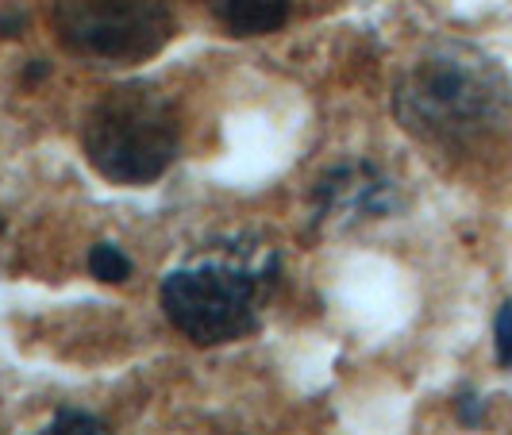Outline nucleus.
<instances>
[{
    "label": "nucleus",
    "mask_w": 512,
    "mask_h": 435,
    "mask_svg": "<svg viewBox=\"0 0 512 435\" xmlns=\"http://www.w3.org/2000/svg\"><path fill=\"white\" fill-rule=\"evenodd\" d=\"M393 112L405 128L443 151H474L509 124L505 70L466 43H443L416 58L397 81Z\"/></svg>",
    "instance_id": "obj_1"
},
{
    "label": "nucleus",
    "mask_w": 512,
    "mask_h": 435,
    "mask_svg": "<svg viewBox=\"0 0 512 435\" xmlns=\"http://www.w3.org/2000/svg\"><path fill=\"white\" fill-rule=\"evenodd\" d=\"M85 158L116 185H151L178 158V116L151 85H116L85 120Z\"/></svg>",
    "instance_id": "obj_2"
},
{
    "label": "nucleus",
    "mask_w": 512,
    "mask_h": 435,
    "mask_svg": "<svg viewBox=\"0 0 512 435\" xmlns=\"http://www.w3.org/2000/svg\"><path fill=\"white\" fill-rule=\"evenodd\" d=\"M270 266H243L228 258H205L174 270L162 282V308L181 335L201 347L243 339L258 324Z\"/></svg>",
    "instance_id": "obj_3"
},
{
    "label": "nucleus",
    "mask_w": 512,
    "mask_h": 435,
    "mask_svg": "<svg viewBox=\"0 0 512 435\" xmlns=\"http://www.w3.org/2000/svg\"><path fill=\"white\" fill-rule=\"evenodd\" d=\"M170 0H62L58 35L101 62H143L170 39Z\"/></svg>",
    "instance_id": "obj_4"
},
{
    "label": "nucleus",
    "mask_w": 512,
    "mask_h": 435,
    "mask_svg": "<svg viewBox=\"0 0 512 435\" xmlns=\"http://www.w3.org/2000/svg\"><path fill=\"white\" fill-rule=\"evenodd\" d=\"M393 208V185L374 166H339L316 185V220L347 228L370 216H382Z\"/></svg>",
    "instance_id": "obj_5"
},
{
    "label": "nucleus",
    "mask_w": 512,
    "mask_h": 435,
    "mask_svg": "<svg viewBox=\"0 0 512 435\" xmlns=\"http://www.w3.org/2000/svg\"><path fill=\"white\" fill-rule=\"evenodd\" d=\"M293 0H216L220 20L228 24L235 35H266L278 31L289 16Z\"/></svg>",
    "instance_id": "obj_6"
},
{
    "label": "nucleus",
    "mask_w": 512,
    "mask_h": 435,
    "mask_svg": "<svg viewBox=\"0 0 512 435\" xmlns=\"http://www.w3.org/2000/svg\"><path fill=\"white\" fill-rule=\"evenodd\" d=\"M89 270H93V278H101V282H108V285L128 282L131 258L124 255L116 243H97V247L89 251Z\"/></svg>",
    "instance_id": "obj_7"
},
{
    "label": "nucleus",
    "mask_w": 512,
    "mask_h": 435,
    "mask_svg": "<svg viewBox=\"0 0 512 435\" xmlns=\"http://www.w3.org/2000/svg\"><path fill=\"white\" fill-rule=\"evenodd\" d=\"M35 435H104V428L89 412H58L51 424Z\"/></svg>",
    "instance_id": "obj_8"
},
{
    "label": "nucleus",
    "mask_w": 512,
    "mask_h": 435,
    "mask_svg": "<svg viewBox=\"0 0 512 435\" xmlns=\"http://www.w3.org/2000/svg\"><path fill=\"white\" fill-rule=\"evenodd\" d=\"M493 347H497V362L512 366V301L497 308V320H493Z\"/></svg>",
    "instance_id": "obj_9"
},
{
    "label": "nucleus",
    "mask_w": 512,
    "mask_h": 435,
    "mask_svg": "<svg viewBox=\"0 0 512 435\" xmlns=\"http://www.w3.org/2000/svg\"><path fill=\"white\" fill-rule=\"evenodd\" d=\"M459 420L462 424H470V428L482 424V401H478L474 393H462L459 397Z\"/></svg>",
    "instance_id": "obj_10"
},
{
    "label": "nucleus",
    "mask_w": 512,
    "mask_h": 435,
    "mask_svg": "<svg viewBox=\"0 0 512 435\" xmlns=\"http://www.w3.org/2000/svg\"><path fill=\"white\" fill-rule=\"evenodd\" d=\"M0 239H4V220H0Z\"/></svg>",
    "instance_id": "obj_11"
}]
</instances>
